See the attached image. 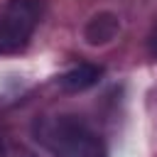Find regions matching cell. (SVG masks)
<instances>
[{"instance_id":"obj_4","label":"cell","mask_w":157,"mask_h":157,"mask_svg":"<svg viewBox=\"0 0 157 157\" xmlns=\"http://www.w3.org/2000/svg\"><path fill=\"white\" fill-rule=\"evenodd\" d=\"M0 157H2V147H0Z\"/></svg>"},{"instance_id":"obj_2","label":"cell","mask_w":157,"mask_h":157,"mask_svg":"<svg viewBox=\"0 0 157 157\" xmlns=\"http://www.w3.org/2000/svg\"><path fill=\"white\" fill-rule=\"evenodd\" d=\"M42 0H7L0 7V54H17L27 47L42 20Z\"/></svg>"},{"instance_id":"obj_3","label":"cell","mask_w":157,"mask_h":157,"mask_svg":"<svg viewBox=\"0 0 157 157\" xmlns=\"http://www.w3.org/2000/svg\"><path fill=\"white\" fill-rule=\"evenodd\" d=\"M101 74H103V69L96 66V64H78V66L69 69V71L59 78V86H61L64 91L78 93V91H86V88L96 86L98 78H101Z\"/></svg>"},{"instance_id":"obj_1","label":"cell","mask_w":157,"mask_h":157,"mask_svg":"<svg viewBox=\"0 0 157 157\" xmlns=\"http://www.w3.org/2000/svg\"><path fill=\"white\" fill-rule=\"evenodd\" d=\"M34 140L54 157H108L101 135L76 115H47L34 123Z\"/></svg>"}]
</instances>
